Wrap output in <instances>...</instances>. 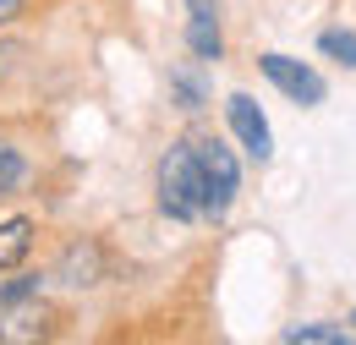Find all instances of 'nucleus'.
<instances>
[{
	"instance_id": "nucleus-1",
	"label": "nucleus",
	"mask_w": 356,
	"mask_h": 345,
	"mask_svg": "<svg viewBox=\"0 0 356 345\" xmlns=\"http://www.w3.org/2000/svg\"><path fill=\"white\" fill-rule=\"evenodd\" d=\"M154 192H159V214L181 219V225H192V219H209V186H203V165H197V148L176 137L165 154H159V165H154Z\"/></svg>"
},
{
	"instance_id": "nucleus-2",
	"label": "nucleus",
	"mask_w": 356,
	"mask_h": 345,
	"mask_svg": "<svg viewBox=\"0 0 356 345\" xmlns=\"http://www.w3.org/2000/svg\"><path fill=\"white\" fill-rule=\"evenodd\" d=\"M60 335V312L44 302V285L0 291V345H39Z\"/></svg>"
},
{
	"instance_id": "nucleus-3",
	"label": "nucleus",
	"mask_w": 356,
	"mask_h": 345,
	"mask_svg": "<svg viewBox=\"0 0 356 345\" xmlns=\"http://www.w3.org/2000/svg\"><path fill=\"white\" fill-rule=\"evenodd\" d=\"M192 148H197V165H203V186H209V219H225V209L241 192V165H236L225 137H197Z\"/></svg>"
},
{
	"instance_id": "nucleus-4",
	"label": "nucleus",
	"mask_w": 356,
	"mask_h": 345,
	"mask_svg": "<svg viewBox=\"0 0 356 345\" xmlns=\"http://www.w3.org/2000/svg\"><path fill=\"white\" fill-rule=\"evenodd\" d=\"M104 268H110L104 241H99V236H72V241L60 247L55 268H49V280H60V285H72V291H88V285L104 280Z\"/></svg>"
},
{
	"instance_id": "nucleus-5",
	"label": "nucleus",
	"mask_w": 356,
	"mask_h": 345,
	"mask_svg": "<svg viewBox=\"0 0 356 345\" xmlns=\"http://www.w3.org/2000/svg\"><path fill=\"white\" fill-rule=\"evenodd\" d=\"M225 121H230V131H236L241 154L258 159V165H268V154H274V131H268L258 99H252V93H230V99H225Z\"/></svg>"
},
{
	"instance_id": "nucleus-6",
	"label": "nucleus",
	"mask_w": 356,
	"mask_h": 345,
	"mask_svg": "<svg viewBox=\"0 0 356 345\" xmlns=\"http://www.w3.org/2000/svg\"><path fill=\"white\" fill-rule=\"evenodd\" d=\"M258 72H264L268 83L280 88L285 99H296V104H323V77L312 72V66H302V61H291V55H280V49H268V55H258Z\"/></svg>"
},
{
	"instance_id": "nucleus-7",
	"label": "nucleus",
	"mask_w": 356,
	"mask_h": 345,
	"mask_svg": "<svg viewBox=\"0 0 356 345\" xmlns=\"http://www.w3.org/2000/svg\"><path fill=\"white\" fill-rule=\"evenodd\" d=\"M225 0H186V49L192 61H225V22H220Z\"/></svg>"
},
{
	"instance_id": "nucleus-8",
	"label": "nucleus",
	"mask_w": 356,
	"mask_h": 345,
	"mask_svg": "<svg viewBox=\"0 0 356 345\" xmlns=\"http://www.w3.org/2000/svg\"><path fill=\"white\" fill-rule=\"evenodd\" d=\"M33 241H39V225L28 214H0V274L22 268L28 252H33Z\"/></svg>"
},
{
	"instance_id": "nucleus-9",
	"label": "nucleus",
	"mask_w": 356,
	"mask_h": 345,
	"mask_svg": "<svg viewBox=\"0 0 356 345\" xmlns=\"http://www.w3.org/2000/svg\"><path fill=\"white\" fill-rule=\"evenodd\" d=\"M22 181H28V154L11 137H0V198H11Z\"/></svg>"
},
{
	"instance_id": "nucleus-10",
	"label": "nucleus",
	"mask_w": 356,
	"mask_h": 345,
	"mask_svg": "<svg viewBox=\"0 0 356 345\" xmlns=\"http://www.w3.org/2000/svg\"><path fill=\"white\" fill-rule=\"evenodd\" d=\"M356 335H346L340 323H296L285 329V345H351Z\"/></svg>"
},
{
	"instance_id": "nucleus-11",
	"label": "nucleus",
	"mask_w": 356,
	"mask_h": 345,
	"mask_svg": "<svg viewBox=\"0 0 356 345\" xmlns=\"http://www.w3.org/2000/svg\"><path fill=\"white\" fill-rule=\"evenodd\" d=\"M170 93L181 99V110H203V77H197V72L176 66V72H170Z\"/></svg>"
},
{
	"instance_id": "nucleus-12",
	"label": "nucleus",
	"mask_w": 356,
	"mask_h": 345,
	"mask_svg": "<svg viewBox=\"0 0 356 345\" xmlns=\"http://www.w3.org/2000/svg\"><path fill=\"white\" fill-rule=\"evenodd\" d=\"M318 49H323L329 61H340V66H351V72H356V33H346V28H329V33L318 39Z\"/></svg>"
},
{
	"instance_id": "nucleus-13",
	"label": "nucleus",
	"mask_w": 356,
	"mask_h": 345,
	"mask_svg": "<svg viewBox=\"0 0 356 345\" xmlns=\"http://www.w3.org/2000/svg\"><path fill=\"white\" fill-rule=\"evenodd\" d=\"M22 11H28V0H0V28H11Z\"/></svg>"
}]
</instances>
